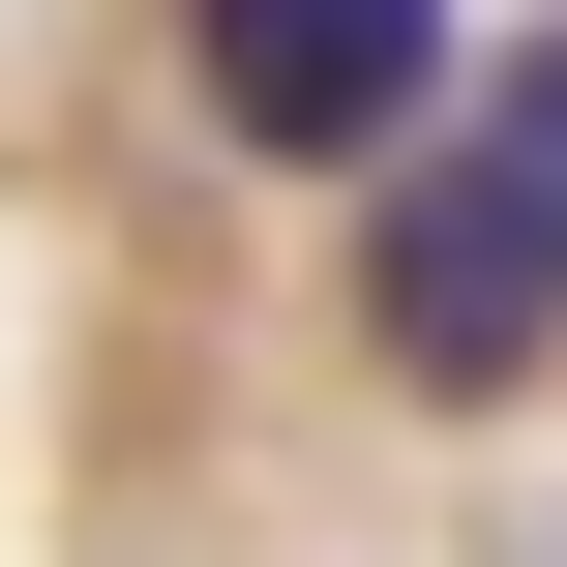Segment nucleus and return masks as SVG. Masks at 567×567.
I'll use <instances>...</instances> for the list:
<instances>
[{"instance_id": "f257e3e1", "label": "nucleus", "mask_w": 567, "mask_h": 567, "mask_svg": "<svg viewBox=\"0 0 567 567\" xmlns=\"http://www.w3.org/2000/svg\"><path fill=\"white\" fill-rule=\"evenodd\" d=\"M359 299H389V359H419V389H508V359L567 329V239L478 179V150H419V179H389V239H359Z\"/></svg>"}, {"instance_id": "f03ea898", "label": "nucleus", "mask_w": 567, "mask_h": 567, "mask_svg": "<svg viewBox=\"0 0 567 567\" xmlns=\"http://www.w3.org/2000/svg\"><path fill=\"white\" fill-rule=\"evenodd\" d=\"M209 120L239 150H419L449 120V30L419 0H209Z\"/></svg>"}]
</instances>
